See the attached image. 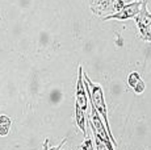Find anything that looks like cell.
Returning a JSON list of instances; mask_svg holds the SVG:
<instances>
[{
    "mask_svg": "<svg viewBox=\"0 0 151 150\" xmlns=\"http://www.w3.org/2000/svg\"><path fill=\"white\" fill-rule=\"evenodd\" d=\"M84 71L82 65H79L78 67V82H76V102L78 104L80 105V108L83 109L84 112L88 108V103H89V97H88V92H87V87H86V80H84Z\"/></svg>",
    "mask_w": 151,
    "mask_h": 150,
    "instance_id": "5",
    "label": "cell"
},
{
    "mask_svg": "<svg viewBox=\"0 0 151 150\" xmlns=\"http://www.w3.org/2000/svg\"><path fill=\"white\" fill-rule=\"evenodd\" d=\"M11 126H12V119L7 115H0V137L9 134Z\"/></svg>",
    "mask_w": 151,
    "mask_h": 150,
    "instance_id": "8",
    "label": "cell"
},
{
    "mask_svg": "<svg viewBox=\"0 0 151 150\" xmlns=\"http://www.w3.org/2000/svg\"><path fill=\"white\" fill-rule=\"evenodd\" d=\"M89 104H91V103H89ZM89 120H91L89 121V125H91L93 133L97 134L99 137L105 142V145L108 146L110 150H114V144H113L112 138H110L108 129H106L105 124H104V121H103V117L100 116V113L96 111V108H95L92 104H91V115H89Z\"/></svg>",
    "mask_w": 151,
    "mask_h": 150,
    "instance_id": "2",
    "label": "cell"
},
{
    "mask_svg": "<svg viewBox=\"0 0 151 150\" xmlns=\"http://www.w3.org/2000/svg\"><path fill=\"white\" fill-rule=\"evenodd\" d=\"M84 75V80H86V87H87V92H88V97H89V103L96 108V111L100 113V116L103 117L104 124H105L106 129L109 132V136L112 138L114 146H117V142H116L114 137L112 134V131H110L109 126V120H108V108H106V103H105V97H104V90L100 84L92 82V79H89V76L86 73Z\"/></svg>",
    "mask_w": 151,
    "mask_h": 150,
    "instance_id": "1",
    "label": "cell"
},
{
    "mask_svg": "<svg viewBox=\"0 0 151 150\" xmlns=\"http://www.w3.org/2000/svg\"><path fill=\"white\" fill-rule=\"evenodd\" d=\"M135 24L138 27L139 34H141V38L143 41L151 42V13L147 9V5L143 3L142 5L141 12L138 13V16L135 17Z\"/></svg>",
    "mask_w": 151,
    "mask_h": 150,
    "instance_id": "3",
    "label": "cell"
},
{
    "mask_svg": "<svg viewBox=\"0 0 151 150\" xmlns=\"http://www.w3.org/2000/svg\"><path fill=\"white\" fill-rule=\"evenodd\" d=\"M96 146H93V142H92V140L87 136L86 140H84V142L82 144V150H95Z\"/></svg>",
    "mask_w": 151,
    "mask_h": 150,
    "instance_id": "12",
    "label": "cell"
},
{
    "mask_svg": "<svg viewBox=\"0 0 151 150\" xmlns=\"http://www.w3.org/2000/svg\"><path fill=\"white\" fill-rule=\"evenodd\" d=\"M145 88H146V84H145V82L141 79V80H139V82L137 83V86L133 88V90H134V92H135L137 95H139V94H142V92L145 91Z\"/></svg>",
    "mask_w": 151,
    "mask_h": 150,
    "instance_id": "13",
    "label": "cell"
},
{
    "mask_svg": "<svg viewBox=\"0 0 151 150\" xmlns=\"http://www.w3.org/2000/svg\"><path fill=\"white\" fill-rule=\"evenodd\" d=\"M125 5H126V3H125L124 0H116V3L113 4V8L116 9V12H118V11L122 9Z\"/></svg>",
    "mask_w": 151,
    "mask_h": 150,
    "instance_id": "14",
    "label": "cell"
},
{
    "mask_svg": "<svg viewBox=\"0 0 151 150\" xmlns=\"http://www.w3.org/2000/svg\"><path fill=\"white\" fill-rule=\"evenodd\" d=\"M142 5H143V1H132L125 5L121 11L112 13L109 16H105L103 20L104 21H106V20H120V21H124V20L135 19L138 16V13L141 12Z\"/></svg>",
    "mask_w": 151,
    "mask_h": 150,
    "instance_id": "4",
    "label": "cell"
},
{
    "mask_svg": "<svg viewBox=\"0 0 151 150\" xmlns=\"http://www.w3.org/2000/svg\"><path fill=\"white\" fill-rule=\"evenodd\" d=\"M66 141H67V138H63V140L60 141L59 145H57V146H50V148H49V140L46 138L45 142H43V150H60V149H62V146L65 145Z\"/></svg>",
    "mask_w": 151,
    "mask_h": 150,
    "instance_id": "11",
    "label": "cell"
},
{
    "mask_svg": "<svg viewBox=\"0 0 151 150\" xmlns=\"http://www.w3.org/2000/svg\"><path fill=\"white\" fill-rule=\"evenodd\" d=\"M75 120H76V125L80 131L83 132L84 137H87V129H86V123H87V116L86 112L80 108L78 103H75Z\"/></svg>",
    "mask_w": 151,
    "mask_h": 150,
    "instance_id": "6",
    "label": "cell"
},
{
    "mask_svg": "<svg viewBox=\"0 0 151 150\" xmlns=\"http://www.w3.org/2000/svg\"><path fill=\"white\" fill-rule=\"evenodd\" d=\"M112 1L116 3V0H89V4H91L92 12L96 13V15H101L110 7Z\"/></svg>",
    "mask_w": 151,
    "mask_h": 150,
    "instance_id": "7",
    "label": "cell"
},
{
    "mask_svg": "<svg viewBox=\"0 0 151 150\" xmlns=\"http://www.w3.org/2000/svg\"><path fill=\"white\" fill-rule=\"evenodd\" d=\"M139 80H141V75H139V73L133 71V73H130L129 76H127V84H129V87L134 88Z\"/></svg>",
    "mask_w": 151,
    "mask_h": 150,
    "instance_id": "9",
    "label": "cell"
},
{
    "mask_svg": "<svg viewBox=\"0 0 151 150\" xmlns=\"http://www.w3.org/2000/svg\"><path fill=\"white\" fill-rule=\"evenodd\" d=\"M93 137H95V146H96V150H110L108 146L105 145V142H104L97 134L93 133Z\"/></svg>",
    "mask_w": 151,
    "mask_h": 150,
    "instance_id": "10",
    "label": "cell"
},
{
    "mask_svg": "<svg viewBox=\"0 0 151 150\" xmlns=\"http://www.w3.org/2000/svg\"><path fill=\"white\" fill-rule=\"evenodd\" d=\"M124 1H125V3H126V4H129V3H132V1H133V0H124Z\"/></svg>",
    "mask_w": 151,
    "mask_h": 150,
    "instance_id": "15",
    "label": "cell"
}]
</instances>
